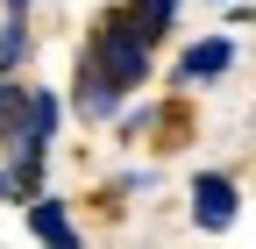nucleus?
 Segmentation results:
<instances>
[{"mask_svg":"<svg viewBox=\"0 0 256 249\" xmlns=\"http://www.w3.org/2000/svg\"><path fill=\"white\" fill-rule=\"evenodd\" d=\"M86 57L100 64L121 92H136V86H150V43L128 28V14L114 8V14H100V28H92V43H86Z\"/></svg>","mask_w":256,"mask_h":249,"instance_id":"obj_1","label":"nucleus"},{"mask_svg":"<svg viewBox=\"0 0 256 249\" xmlns=\"http://www.w3.org/2000/svg\"><path fill=\"white\" fill-rule=\"evenodd\" d=\"M235 214H242V192H235V178H220V171H200V178H192V221H200L206 235L235 228Z\"/></svg>","mask_w":256,"mask_h":249,"instance_id":"obj_2","label":"nucleus"},{"mask_svg":"<svg viewBox=\"0 0 256 249\" xmlns=\"http://www.w3.org/2000/svg\"><path fill=\"white\" fill-rule=\"evenodd\" d=\"M121 100H128V92L100 72V64H92V57H78V86H72V107L86 114V121H114L121 114Z\"/></svg>","mask_w":256,"mask_h":249,"instance_id":"obj_3","label":"nucleus"},{"mask_svg":"<svg viewBox=\"0 0 256 249\" xmlns=\"http://www.w3.org/2000/svg\"><path fill=\"white\" fill-rule=\"evenodd\" d=\"M220 72H235V43H228V36H206V43H192V50L178 57V86H206V78H220Z\"/></svg>","mask_w":256,"mask_h":249,"instance_id":"obj_4","label":"nucleus"},{"mask_svg":"<svg viewBox=\"0 0 256 249\" xmlns=\"http://www.w3.org/2000/svg\"><path fill=\"white\" fill-rule=\"evenodd\" d=\"M178 8H185V0H121L128 28H136V36H142L150 50H156V43H164L171 28H178Z\"/></svg>","mask_w":256,"mask_h":249,"instance_id":"obj_5","label":"nucleus"},{"mask_svg":"<svg viewBox=\"0 0 256 249\" xmlns=\"http://www.w3.org/2000/svg\"><path fill=\"white\" fill-rule=\"evenodd\" d=\"M28 235H36V242H57V249H72V242H78V221L64 214V200L36 192V200H28Z\"/></svg>","mask_w":256,"mask_h":249,"instance_id":"obj_6","label":"nucleus"},{"mask_svg":"<svg viewBox=\"0 0 256 249\" xmlns=\"http://www.w3.org/2000/svg\"><path fill=\"white\" fill-rule=\"evenodd\" d=\"M22 57H28V14H8L0 22V72H14Z\"/></svg>","mask_w":256,"mask_h":249,"instance_id":"obj_7","label":"nucleus"},{"mask_svg":"<svg viewBox=\"0 0 256 249\" xmlns=\"http://www.w3.org/2000/svg\"><path fill=\"white\" fill-rule=\"evenodd\" d=\"M22 107H28V86H8V72H0V142L22 128Z\"/></svg>","mask_w":256,"mask_h":249,"instance_id":"obj_8","label":"nucleus"},{"mask_svg":"<svg viewBox=\"0 0 256 249\" xmlns=\"http://www.w3.org/2000/svg\"><path fill=\"white\" fill-rule=\"evenodd\" d=\"M28 8H36V0H8V14H28Z\"/></svg>","mask_w":256,"mask_h":249,"instance_id":"obj_9","label":"nucleus"}]
</instances>
